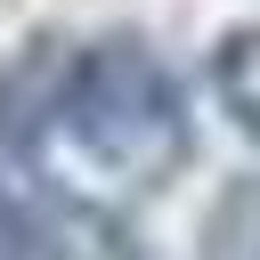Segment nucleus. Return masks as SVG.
<instances>
[{
	"mask_svg": "<svg viewBox=\"0 0 260 260\" xmlns=\"http://www.w3.org/2000/svg\"><path fill=\"white\" fill-rule=\"evenodd\" d=\"M57 138L106 179L162 187L195 154V114H187V89L171 81V65L154 57L146 32H98V41H73Z\"/></svg>",
	"mask_w": 260,
	"mask_h": 260,
	"instance_id": "f257e3e1",
	"label": "nucleus"
},
{
	"mask_svg": "<svg viewBox=\"0 0 260 260\" xmlns=\"http://www.w3.org/2000/svg\"><path fill=\"white\" fill-rule=\"evenodd\" d=\"M65 65H73V41H32L0 65V154H41V138L57 130Z\"/></svg>",
	"mask_w": 260,
	"mask_h": 260,
	"instance_id": "f03ea898",
	"label": "nucleus"
},
{
	"mask_svg": "<svg viewBox=\"0 0 260 260\" xmlns=\"http://www.w3.org/2000/svg\"><path fill=\"white\" fill-rule=\"evenodd\" d=\"M24 236H32V260H146L130 219L89 203V195H41L24 203Z\"/></svg>",
	"mask_w": 260,
	"mask_h": 260,
	"instance_id": "7ed1b4c3",
	"label": "nucleus"
},
{
	"mask_svg": "<svg viewBox=\"0 0 260 260\" xmlns=\"http://www.w3.org/2000/svg\"><path fill=\"white\" fill-rule=\"evenodd\" d=\"M211 98L260 146V24H228L219 32V49H211Z\"/></svg>",
	"mask_w": 260,
	"mask_h": 260,
	"instance_id": "20e7f679",
	"label": "nucleus"
},
{
	"mask_svg": "<svg viewBox=\"0 0 260 260\" xmlns=\"http://www.w3.org/2000/svg\"><path fill=\"white\" fill-rule=\"evenodd\" d=\"M203 260H260V179H228L203 211Z\"/></svg>",
	"mask_w": 260,
	"mask_h": 260,
	"instance_id": "39448f33",
	"label": "nucleus"
},
{
	"mask_svg": "<svg viewBox=\"0 0 260 260\" xmlns=\"http://www.w3.org/2000/svg\"><path fill=\"white\" fill-rule=\"evenodd\" d=\"M0 260H32V236H24V203L0 195Z\"/></svg>",
	"mask_w": 260,
	"mask_h": 260,
	"instance_id": "423d86ee",
	"label": "nucleus"
}]
</instances>
